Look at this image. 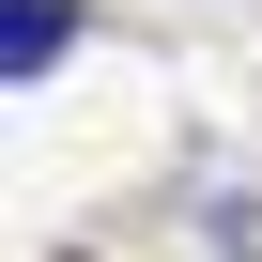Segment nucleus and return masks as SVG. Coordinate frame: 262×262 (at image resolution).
<instances>
[{
    "mask_svg": "<svg viewBox=\"0 0 262 262\" xmlns=\"http://www.w3.org/2000/svg\"><path fill=\"white\" fill-rule=\"evenodd\" d=\"M77 47V0H0V77H47Z\"/></svg>",
    "mask_w": 262,
    "mask_h": 262,
    "instance_id": "nucleus-1",
    "label": "nucleus"
}]
</instances>
